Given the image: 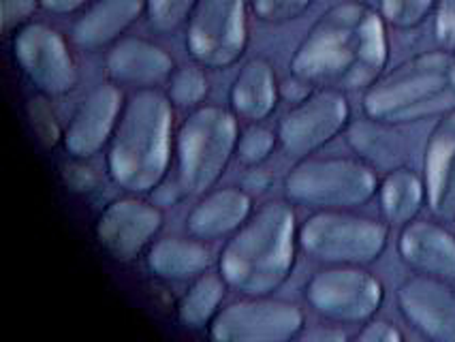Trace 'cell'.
<instances>
[{"label":"cell","instance_id":"30","mask_svg":"<svg viewBox=\"0 0 455 342\" xmlns=\"http://www.w3.org/2000/svg\"><path fill=\"white\" fill-rule=\"evenodd\" d=\"M315 0H251L257 20L266 24H287L304 15Z\"/></svg>","mask_w":455,"mask_h":342},{"label":"cell","instance_id":"16","mask_svg":"<svg viewBox=\"0 0 455 342\" xmlns=\"http://www.w3.org/2000/svg\"><path fill=\"white\" fill-rule=\"evenodd\" d=\"M426 203L441 220H455V112L438 118L423 152Z\"/></svg>","mask_w":455,"mask_h":342},{"label":"cell","instance_id":"18","mask_svg":"<svg viewBox=\"0 0 455 342\" xmlns=\"http://www.w3.org/2000/svg\"><path fill=\"white\" fill-rule=\"evenodd\" d=\"M173 68V58L163 47L140 36L116 41L105 56V73L120 86H158L169 80Z\"/></svg>","mask_w":455,"mask_h":342},{"label":"cell","instance_id":"17","mask_svg":"<svg viewBox=\"0 0 455 342\" xmlns=\"http://www.w3.org/2000/svg\"><path fill=\"white\" fill-rule=\"evenodd\" d=\"M398 252L417 274L455 281V235L434 220L415 219L400 231Z\"/></svg>","mask_w":455,"mask_h":342},{"label":"cell","instance_id":"7","mask_svg":"<svg viewBox=\"0 0 455 342\" xmlns=\"http://www.w3.org/2000/svg\"><path fill=\"white\" fill-rule=\"evenodd\" d=\"M301 251L325 266H370L389 240V225L345 210H321L298 231Z\"/></svg>","mask_w":455,"mask_h":342},{"label":"cell","instance_id":"11","mask_svg":"<svg viewBox=\"0 0 455 342\" xmlns=\"http://www.w3.org/2000/svg\"><path fill=\"white\" fill-rule=\"evenodd\" d=\"M13 56L24 76L50 97L71 92L77 86L76 58L65 36L52 26L28 22L13 36Z\"/></svg>","mask_w":455,"mask_h":342},{"label":"cell","instance_id":"6","mask_svg":"<svg viewBox=\"0 0 455 342\" xmlns=\"http://www.w3.org/2000/svg\"><path fill=\"white\" fill-rule=\"evenodd\" d=\"M374 167L359 159H301L284 178V195L293 203L316 210H351L379 193Z\"/></svg>","mask_w":455,"mask_h":342},{"label":"cell","instance_id":"19","mask_svg":"<svg viewBox=\"0 0 455 342\" xmlns=\"http://www.w3.org/2000/svg\"><path fill=\"white\" fill-rule=\"evenodd\" d=\"M144 9L146 0H97L73 24V44L90 52L116 44L141 18Z\"/></svg>","mask_w":455,"mask_h":342},{"label":"cell","instance_id":"2","mask_svg":"<svg viewBox=\"0 0 455 342\" xmlns=\"http://www.w3.org/2000/svg\"><path fill=\"white\" fill-rule=\"evenodd\" d=\"M298 220L289 203L269 202L248 217L220 252L219 270L229 287L266 298L287 282L295 267Z\"/></svg>","mask_w":455,"mask_h":342},{"label":"cell","instance_id":"1","mask_svg":"<svg viewBox=\"0 0 455 342\" xmlns=\"http://www.w3.org/2000/svg\"><path fill=\"white\" fill-rule=\"evenodd\" d=\"M389 62L387 22L377 9L345 0L310 26L291 56V76L312 88L340 92L366 91Z\"/></svg>","mask_w":455,"mask_h":342},{"label":"cell","instance_id":"5","mask_svg":"<svg viewBox=\"0 0 455 342\" xmlns=\"http://www.w3.org/2000/svg\"><path fill=\"white\" fill-rule=\"evenodd\" d=\"M235 114L216 105L197 107L178 131V188L184 195L208 193L237 148Z\"/></svg>","mask_w":455,"mask_h":342},{"label":"cell","instance_id":"10","mask_svg":"<svg viewBox=\"0 0 455 342\" xmlns=\"http://www.w3.org/2000/svg\"><path fill=\"white\" fill-rule=\"evenodd\" d=\"M351 120V105L345 92L316 88L291 107L278 123V144L284 156L301 161L325 148Z\"/></svg>","mask_w":455,"mask_h":342},{"label":"cell","instance_id":"20","mask_svg":"<svg viewBox=\"0 0 455 342\" xmlns=\"http://www.w3.org/2000/svg\"><path fill=\"white\" fill-rule=\"evenodd\" d=\"M252 212V202L242 188H219L208 193L187 217V227L195 238L216 240L235 234Z\"/></svg>","mask_w":455,"mask_h":342},{"label":"cell","instance_id":"33","mask_svg":"<svg viewBox=\"0 0 455 342\" xmlns=\"http://www.w3.org/2000/svg\"><path fill=\"white\" fill-rule=\"evenodd\" d=\"M404 336L394 323L385 319H370L363 323L362 331L357 334L359 342H400Z\"/></svg>","mask_w":455,"mask_h":342},{"label":"cell","instance_id":"21","mask_svg":"<svg viewBox=\"0 0 455 342\" xmlns=\"http://www.w3.org/2000/svg\"><path fill=\"white\" fill-rule=\"evenodd\" d=\"M280 86L276 71L266 58H252L235 76L229 91L231 109L237 118L259 123L276 109Z\"/></svg>","mask_w":455,"mask_h":342},{"label":"cell","instance_id":"3","mask_svg":"<svg viewBox=\"0 0 455 342\" xmlns=\"http://www.w3.org/2000/svg\"><path fill=\"white\" fill-rule=\"evenodd\" d=\"M173 103L155 88H141L124 103L111 137L108 171L129 193H148L165 178L172 159Z\"/></svg>","mask_w":455,"mask_h":342},{"label":"cell","instance_id":"8","mask_svg":"<svg viewBox=\"0 0 455 342\" xmlns=\"http://www.w3.org/2000/svg\"><path fill=\"white\" fill-rule=\"evenodd\" d=\"M248 47L246 0H197L187 22V50L208 68L234 67Z\"/></svg>","mask_w":455,"mask_h":342},{"label":"cell","instance_id":"26","mask_svg":"<svg viewBox=\"0 0 455 342\" xmlns=\"http://www.w3.org/2000/svg\"><path fill=\"white\" fill-rule=\"evenodd\" d=\"M210 84L205 73L195 65H182L173 68L167 80V97L178 107H195L208 97Z\"/></svg>","mask_w":455,"mask_h":342},{"label":"cell","instance_id":"25","mask_svg":"<svg viewBox=\"0 0 455 342\" xmlns=\"http://www.w3.org/2000/svg\"><path fill=\"white\" fill-rule=\"evenodd\" d=\"M225 298V278L216 274H201L190 289L180 298L178 317L187 328L201 330L212 325Z\"/></svg>","mask_w":455,"mask_h":342},{"label":"cell","instance_id":"32","mask_svg":"<svg viewBox=\"0 0 455 342\" xmlns=\"http://www.w3.org/2000/svg\"><path fill=\"white\" fill-rule=\"evenodd\" d=\"M39 0H0V28L12 33L18 26H24L36 12Z\"/></svg>","mask_w":455,"mask_h":342},{"label":"cell","instance_id":"27","mask_svg":"<svg viewBox=\"0 0 455 342\" xmlns=\"http://www.w3.org/2000/svg\"><path fill=\"white\" fill-rule=\"evenodd\" d=\"M436 4L438 0H379V13L394 28L412 30L430 18Z\"/></svg>","mask_w":455,"mask_h":342},{"label":"cell","instance_id":"31","mask_svg":"<svg viewBox=\"0 0 455 342\" xmlns=\"http://www.w3.org/2000/svg\"><path fill=\"white\" fill-rule=\"evenodd\" d=\"M434 36L443 50L455 54V0H438L434 9Z\"/></svg>","mask_w":455,"mask_h":342},{"label":"cell","instance_id":"34","mask_svg":"<svg viewBox=\"0 0 455 342\" xmlns=\"http://www.w3.org/2000/svg\"><path fill=\"white\" fill-rule=\"evenodd\" d=\"M86 3L88 0H39V7L47 13L68 15V13L79 12Z\"/></svg>","mask_w":455,"mask_h":342},{"label":"cell","instance_id":"22","mask_svg":"<svg viewBox=\"0 0 455 342\" xmlns=\"http://www.w3.org/2000/svg\"><path fill=\"white\" fill-rule=\"evenodd\" d=\"M347 144L374 170H398L406 161L404 139L398 135L395 126L368 115L347 126Z\"/></svg>","mask_w":455,"mask_h":342},{"label":"cell","instance_id":"4","mask_svg":"<svg viewBox=\"0 0 455 342\" xmlns=\"http://www.w3.org/2000/svg\"><path fill=\"white\" fill-rule=\"evenodd\" d=\"M363 114L404 126L455 112V54L430 50L383 73L362 99Z\"/></svg>","mask_w":455,"mask_h":342},{"label":"cell","instance_id":"23","mask_svg":"<svg viewBox=\"0 0 455 342\" xmlns=\"http://www.w3.org/2000/svg\"><path fill=\"white\" fill-rule=\"evenodd\" d=\"M214 263V255L199 240L163 238L148 251V267L158 278L188 281L199 276Z\"/></svg>","mask_w":455,"mask_h":342},{"label":"cell","instance_id":"14","mask_svg":"<svg viewBox=\"0 0 455 342\" xmlns=\"http://www.w3.org/2000/svg\"><path fill=\"white\" fill-rule=\"evenodd\" d=\"M163 227V212L156 205L124 197L111 202L97 220V238L118 261H133L144 252Z\"/></svg>","mask_w":455,"mask_h":342},{"label":"cell","instance_id":"29","mask_svg":"<svg viewBox=\"0 0 455 342\" xmlns=\"http://www.w3.org/2000/svg\"><path fill=\"white\" fill-rule=\"evenodd\" d=\"M278 135H274L272 131L266 126L252 124L246 131H242V135L237 137V148L235 155L244 165H261L263 161L269 159L274 146H276Z\"/></svg>","mask_w":455,"mask_h":342},{"label":"cell","instance_id":"28","mask_svg":"<svg viewBox=\"0 0 455 342\" xmlns=\"http://www.w3.org/2000/svg\"><path fill=\"white\" fill-rule=\"evenodd\" d=\"M197 0H146L148 24L156 33H176L180 26L188 22Z\"/></svg>","mask_w":455,"mask_h":342},{"label":"cell","instance_id":"24","mask_svg":"<svg viewBox=\"0 0 455 342\" xmlns=\"http://www.w3.org/2000/svg\"><path fill=\"white\" fill-rule=\"evenodd\" d=\"M379 205L389 225L404 227L417 219L426 203V184L409 167L387 171L379 184Z\"/></svg>","mask_w":455,"mask_h":342},{"label":"cell","instance_id":"12","mask_svg":"<svg viewBox=\"0 0 455 342\" xmlns=\"http://www.w3.org/2000/svg\"><path fill=\"white\" fill-rule=\"evenodd\" d=\"M304 313L280 299H246L220 310L210 325L219 342H287L304 330Z\"/></svg>","mask_w":455,"mask_h":342},{"label":"cell","instance_id":"35","mask_svg":"<svg viewBox=\"0 0 455 342\" xmlns=\"http://www.w3.org/2000/svg\"><path fill=\"white\" fill-rule=\"evenodd\" d=\"M299 338L310 342H342L347 340V334L338 328H316L306 331V334H299Z\"/></svg>","mask_w":455,"mask_h":342},{"label":"cell","instance_id":"9","mask_svg":"<svg viewBox=\"0 0 455 342\" xmlns=\"http://www.w3.org/2000/svg\"><path fill=\"white\" fill-rule=\"evenodd\" d=\"M304 296L323 319L340 325H362L377 317L385 289L362 266H331L310 278Z\"/></svg>","mask_w":455,"mask_h":342},{"label":"cell","instance_id":"13","mask_svg":"<svg viewBox=\"0 0 455 342\" xmlns=\"http://www.w3.org/2000/svg\"><path fill=\"white\" fill-rule=\"evenodd\" d=\"M400 314L423 338L434 342H455V291L441 278H406L395 291Z\"/></svg>","mask_w":455,"mask_h":342},{"label":"cell","instance_id":"15","mask_svg":"<svg viewBox=\"0 0 455 342\" xmlns=\"http://www.w3.org/2000/svg\"><path fill=\"white\" fill-rule=\"evenodd\" d=\"M120 114H123V92L118 86L100 84L92 92H88L62 135L68 155L79 159L97 155L114 137Z\"/></svg>","mask_w":455,"mask_h":342}]
</instances>
